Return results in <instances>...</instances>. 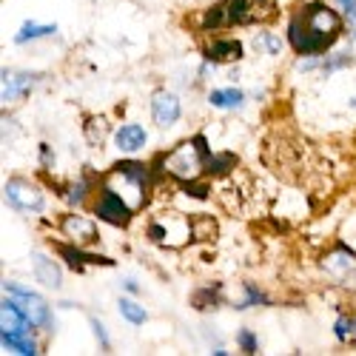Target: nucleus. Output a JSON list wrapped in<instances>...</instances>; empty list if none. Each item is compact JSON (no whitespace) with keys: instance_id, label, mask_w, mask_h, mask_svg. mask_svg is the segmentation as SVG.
<instances>
[{"instance_id":"1","label":"nucleus","mask_w":356,"mask_h":356,"mask_svg":"<svg viewBox=\"0 0 356 356\" xmlns=\"http://www.w3.org/2000/svg\"><path fill=\"white\" fill-rule=\"evenodd\" d=\"M342 17L325 3H308L288 23V40L296 54H319L331 49L342 35Z\"/></svg>"},{"instance_id":"2","label":"nucleus","mask_w":356,"mask_h":356,"mask_svg":"<svg viewBox=\"0 0 356 356\" xmlns=\"http://www.w3.org/2000/svg\"><path fill=\"white\" fill-rule=\"evenodd\" d=\"M100 188L117 194L137 214V211L145 209V202H148V191H152V171H148L145 163H137V160L117 163L100 177Z\"/></svg>"},{"instance_id":"3","label":"nucleus","mask_w":356,"mask_h":356,"mask_svg":"<svg viewBox=\"0 0 356 356\" xmlns=\"http://www.w3.org/2000/svg\"><path fill=\"white\" fill-rule=\"evenodd\" d=\"M209 140L205 134H197L191 140H183L177 143L171 152H163L157 157V171L171 177L177 183H191V180H200L205 174V163H209Z\"/></svg>"},{"instance_id":"4","label":"nucleus","mask_w":356,"mask_h":356,"mask_svg":"<svg viewBox=\"0 0 356 356\" xmlns=\"http://www.w3.org/2000/svg\"><path fill=\"white\" fill-rule=\"evenodd\" d=\"M148 240L157 245H165V248H183L188 240H194L191 220L183 217L180 211H168L163 217H154L148 222Z\"/></svg>"},{"instance_id":"5","label":"nucleus","mask_w":356,"mask_h":356,"mask_svg":"<svg viewBox=\"0 0 356 356\" xmlns=\"http://www.w3.org/2000/svg\"><path fill=\"white\" fill-rule=\"evenodd\" d=\"M6 291L17 300V305L23 308V314H26V319H29V325H32V328H38V331H51V311H49V302L43 300L40 293L29 291V288H23V285H17V282H6Z\"/></svg>"},{"instance_id":"6","label":"nucleus","mask_w":356,"mask_h":356,"mask_svg":"<svg viewBox=\"0 0 356 356\" xmlns=\"http://www.w3.org/2000/svg\"><path fill=\"white\" fill-rule=\"evenodd\" d=\"M3 194H6V202L20 214H40L46 209L43 191L35 183L23 180V177H12V180L3 186Z\"/></svg>"},{"instance_id":"7","label":"nucleus","mask_w":356,"mask_h":356,"mask_svg":"<svg viewBox=\"0 0 356 356\" xmlns=\"http://www.w3.org/2000/svg\"><path fill=\"white\" fill-rule=\"evenodd\" d=\"M231 26H254L271 20L277 12V0H228Z\"/></svg>"},{"instance_id":"8","label":"nucleus","mask_w":356,"mask_h":356,"mask_svg":"<svg viewBox=\"0 0 356 356\" xmlns=\"http://www.w3.org/2000/svg\"><path fill=\"white\" fill-rule=\"evenodd\" d=\"M322 268L328 277H334L345 288H356V254L348 251L345 245H337L322 257Z\"/></svg>"},{"instance_id":"9","label":"nucleus","mask_w":356,"mask_h":356,"mask_svg":"<svg viewBox=\"0 0 356 356\" xmlns=\"http://www.w3.org/2000/svg\"><path fill=\"white\" fill-rule=\"evenodd\" d=\"M95 214H97V220H103L108 225H117V228H126L134 217V211L129 209V205L106 188H100V194L95 200Z\"/></svg>"},{"instance_id":"10","label":"nucleus","mask_w":356,"mask_h":356,"mask_svg":"<svg viewBox=\"0 0 356 356\" xmlns=\"http://www.w3.org/2000/svg\"><path fill=\"white\" fill-rule=\"evenodd\" d=\"M60 234L69 236V243L83 245V248L97 243V236H100L97 234V222L83 217V214H63L60 217Z\"/></svg>"},{"instance_id":"11","label":"nucleus","mask_w":356,"mask_h":356,"mask_svg":"<svg viewBox=\"0 0 356 356\" xmlns=\"http://www.w3.org/2000/svg\"><path fill=\"white\" fill-rule=\"evenodd\" d=\"M180 100H177V95H171V92H154V97H152V117H154V123L160 126V129H168V126H174L177 120H180Z\"/></svg>"},{"instance_id":"12","label":"nucleus","mask_w":356,"mask_h":356,"mask_svg":"<svg viewBox=\"0 0 356 356\" xmlns=\"http://www.w3.org/2000/svg\"><path fill=\"white\" fill-rule=\"evenodd\" d=\"M38 80H40V74L3 72V100H6V103H20V100L38 86Z\"/></svg>"},{"instance_id":"13","label":"nucleus","mask_w":356,"mask_h":356,"mask_svg":"<svg viewBox=\"0 0 356 356\" xmlns=\"http://www.w3.org/2000/svg\"><path fill=\"white\" fill-rule=\"evenodd\" d=\"M32 271H35V280L43 288H51V291H60L63 288V271H60V265H57L54 259H49L46 254H32Z\"/></svg>"},{"instance_id":"14","label":"nucleus","mask_w":356,"mask_h":356,"mask_svg":"<svg viewBox=\"0 0 356 356\" xmlns=\"http://www.w3.org/2000/svg\"><path fill=\"white\" fill-rule=\"evenodd\" d=\"M205 60L209 63H236L243 60V43L234 38H220L205 46Z\"/></svg>"},{"instance_id":"15","label":"nucleus","mask_w":356,"mask_h":356,"mask_svg":"<svg viewBox=\"0 0 356 356\" xmlns=\"http://www.w3.org/2000/svg\"><path fill=\"white\" fill-rule=\"evenodd\" d=\"M145 140H148L145 129H143V126H134V123H129V126H120V129H117V134H114V143H117V148H120V152H129V154L140 152V148L145 145Z\"/></svg>"},{"instance_id":"16","label":"nucleus","mask_w":356,"mask_h":356,"mask_svg":"<svg viewBox=\"0 0 356 356\" xmlns=\"http://www.w3.org/2000/svg\"><path fill=\"white\" fill-rule=\"evenodd\" d=\"M57 251H60V257L72 265L74 271H83V265H111L108 257H95V254H86L83 245H57Z\"/></svg>"},{"instance_id":"17","label":"nucleus","mask_w":356,"mask_h":356,"mask_svg":"<svg viewBox=\"0 0 356 356\" xmlns=\"http://www.w3.org/2000/svg\"><path fill=\"white\" fill-rule=\"evenodd\" d=\"M0 322H3V331H12V334H23L26 328H32L15 296H12V300H3V308H0Z\"/></svg>"},{"instance_id":"18","label":"nucleus","mask_w":356,"mask_h":356,"mask_svg":"<svg viewBox=\"0 0 356 356\" xmlns=\"http://www.w3.org/2000/svg\"><path fill=\"white\" fill-rule=\"evenodd\" d=\"M0 342H3V348H6V350L23 353V356H35V353H40L38 342H35L32 337H29V331H23V334H12V331H3V337H0Z\"/></svg>"},{"instance_id":"19","label":"nucleus","mask_w":356,"mask_h":356,"mask_svg":"<svg viewBox=\"0 0 356 356\" xmlns=\"http://www.w3.org/2000/svg\"><path fill=\"white\" fill-rule=\"evenodd\" d=\"M209 103H211L214 108H240V106L245 103V95L240 92V88H234V86H228V88H214V92L209 95Z\"/></svg>"},{"instance_id":"20","label":"nucleus","mask_w":356,"mask_h":356,"mask_svg":"<svg viewBox=\"0 0 356 356\" xmlns=\"http://www.w3.org/2000/svg\"><path fill=\"white\" fill-rule=\"evenodd\" d=\"M57 32V26L54 23H46V26H40V23H23V29L15 35V43H26V40H38V38H49V35H54Z\"/></svg>"},{"instance_id":"21","label":"nucleus","mask_w":356,"mask_h":356,"mask_svg":"<svg viewBox=\"0 0 356 356\" xmlns=\"http://www.w3.org/2000/svg\"><path fill=\"white\" fill-rule=\"evenodd\" d=\"M217 220L209 217V214H197L191 217V234H194V240H214L217 236Z\"/></svg>"},{"instance_id":"22","label":"nucleus","mask_w":356,"mask_h":356,"mask_svg":"<svg viewBox=\"0 0 356 356\" xmlns=\"http://www.w3.org/2000/svg\"><path fill=\"white\" fill-rule=\"evenodd\" d=\"M236 165V157L234 154H209V163H205V174L211 177H220V174H228L231 168Z\"/></svg>"},{"instance_id":"23","label":"nucleus","mask_w":356,"mask_h":356,"mask_svg":"<svg viewBox=\"0 0 356 356\" xmlns=\"http://www.w3.org/2000/svg\"><path fill=\"white\" fill-rule=\"evenodd\" d=\"M220 305V285H205L194 293V308H217Z\"/></svg>"},{"instance_id":"24","label":"nucleus","mask_w":356,"mask_h":356,"mask_svg":"<svg viewBox=\"0 0 356 356\" xmlns=\"http://www.w3.org/2000/svg\"><path fill=\"white\" fill-rule=\"evenodd\" d=\"M106 131H108L106 117H92V120L86 123V137H88V143H92V145H103Z\"/></svg>"},{"instance_id":"25","label":"nucleus","mask_w":356,"mask_h":356,"mask_svg":"<svg viewBox=\"0 0 356 356\" xmlns=\"http://www.w3.org/2000/svg\"><path fill=\"white\" fill-rule=\"evenodd\" d=\"M120 316L131 325H143L148 319V314L143 311V305H137L134 300H120Z\"/></svg>"},{"instance_id":"26","label":"nucleus","mask_w":356,"mask_h":356,"mask_svg":"<svg viewBox=\"0 0 356 356\" xmlns=\"http://www.w3.org/2000/svg\"><path fill=\"white\" fill-rule=\"evenodd\" d=\"M88 194H92V183H88L86 177H83V180H77V183H74V186L66 191V200H69L72 205H83Z\"/></svg>"},{"instance_id":"27","label":"nucleus","mask_w":356,"mask_h":356,"mask_svg":"<svg viewBox=\"0 0 356 356\" xmlns=\"http://www.w3.org/2000/svg\"><path fill=\"white\" fill-rule=\"evenodd\" d=\"M248 305H268V296H265L259 288H254L251 282H245V300L236 308H248Z\"/></svg>"},{"instance_id":"28","label":"nucleus","mask_w":356,"mask_h":356,"mask_svg":"<svg viewBox=\"0 0 356 356\" xmlns=\"http://www.w3.org/2000/svg\"><path fill=\"white\" fill-rule=\"evenodd\" d=\"M236 345H240V350H243V353H257V348H259L257 337H254L248 328H243L240 334H236Z\"/></svg>"},{"instance_id":"29","label":"nucleus","mask_w":356,"mask_h":356,"mask_svg":"<svg viewBox=\"0 0 356 356\" xmlns=\"http://www.w3.org/2000/svg\"><path fill=\"white\" fill-rule=\"evenodd\" d=\"M345 66H350V54H348V51H342V54L331 57V60H325V63H322V72H325V74H331V72L345 69Z\"/></svg>"},{"instance_id":"30","label":"nucleus","mask_w":356,"mask_h":356,"mask_svg":"<svg viewBox=\"0 0 356 356\" xmlns=\"http://www.w3.org/2000/svg\"><path fill=\"white\" fill-rule=\"evenodd\" d=\"M183 191L188 194V197H197V200H205L211 194V186H202V183H197V180H191V183H183Z\"/></svg>"},{"instance_id":"31","label":"nucleus","mask_w":356,"mask_h":356,"mask_svg":"<svg viewBox=\"0 0 356 356\" xmlns=\"http://www.w3.org/2000/svg\"><path fill=\"white\" fill-rule=\"evenodd\" d=\"M350 334H356V319H345V316H342V319L337 322V339L345 342Z\"/></svg>"},{"instance_id":"32","label":"nucleus","mask_w":356,"mask_h":356,"mask_svg":"<svg viewBox=\"0 0 356 356\" xmlns=\"http://www.w3.org/2000/svg\"><path fill=\"white\" fill-rule=\"evenodd\" d=\"M337 6L345 9V15H348L350 23H356V0H337Z\"/></svg>"},{"instance_id":"33","label":"nucleus","mask_w":356,"mask_h":356,"mask_svg":"<svg viewBox=\"0 0 356 356\" xmlns=\"http://www.w3.org/2000/svg\"><path fill=\"white\" fill-rule=\"evenodd\" d=\"M262 43L268 46V54H280V49H282V40L274 35H262Z\"/></svg>"},{"instance_id":"34","label":"nucleus","mask_w":356,"mask_h":356,"mask_svg":"<svg viewBox=\"0 0 356 356\" xmlns=\"http://www.w3.org/2000/svg\"><path fill=\"white\" fill-rule=\"evenodd\" d=\"M92 328H95V337L100 339V348H108V337H106V331H103V325H100L97 319H92Z\"/></svg>"},{"instance_id":"35","label":"nucleus","mask_w":356,"mask_h":356,"mask_svg":"<svg viewBox=\"0 0 356 356\" xmlns=\"http://www.w3.org/2000/svg\"><path fill=\"white\" fill-rule=\"evenodd\" d=\"M126 291H131V293H137V282H134V280H126Z\"/></svg>"}]
</instances>
